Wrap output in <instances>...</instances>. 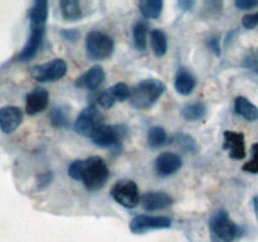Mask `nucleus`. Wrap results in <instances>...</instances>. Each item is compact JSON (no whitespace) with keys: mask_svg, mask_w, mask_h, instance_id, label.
Returning a JSON list of instances; mask_svg holds the SVG:
<instances>
[{"mask_svg":"<svg viewBox=\"0 0 258 242\" xmlns=\"http://www.w3.org/2000/svg\"><path fill=\"white\" fill-rule=\"evenodd\" d=\"M174 141H176L180 148H183L184 150L186 151H196L197 150V145L196 141L188 135H184V134H178V135L174 136Z\"/></svg>","mask_w":258,"mask_h":242,"instance_id":"nucleus-28","label":"nucleus"},{"mask_svg":"<svg viewBox=\"0 0 258 242\" xmlns=\"http://www.w3.org/2000/svg\"><path fill=\"white\" fill-rule=\"evenodd\" d=\"M105 125L103 123V115L98 111L96 106L90 105L88 107L83 108L78 115L77 120L75 121V131L81 136L91 138L92 134L97 130L100 126Z\"/></svg>","mask_w":258,"mask_h":242,"instance_id":"nucleus-7","label":"nucleus"},{"mask_svg":"<svg viewBox=\"0 0 258 242\" xmlns=\"http://www.w3.org/2000/svg\"><path fill=\"white\" fill-rule=\"evenodd\" d=\"M166 140H168V134H166L165 129L160 128V126H154L149 130L148 144L150 148H160L166 143Z\"/></svg>","mask_w":258,"mask_h":242,"instance_id":"nucleus-24","label":"nucleus"},{"mask_svg":"<svg viewBox=\"0 0 258 242\" xmlns=\"http://www.w3.org/2000/svg\"><path fill=\"white\" fill-rule=\"evenodd\" d=\"M140 203L145 211L155 212L170 207L173 204V198L165 192H149L141 197Z\"/></svg>","mask_w":258,"mask_h":242,"instance_id":"nucleus-15","label":"nucleus"},{"mask_svg":"<svg viewBox=\"0 0 258 242\" xmlns=\"http://www.w3.org/2000/svg\"><path fill=\"white\" fill-rule=\"evenodd\" d=\"M253 209H254V213H256V217L258 219V196H256L253 198Z\"/></svg>","mask_w":258,"mask_h":242,"instance_id":"nucleus-37","label":"nucleus"},{"mask_svg":"<svg viewBox=\"0 0 258 242\" xmlns=\"http://www.w3.org/2000/svg\"><path fill=\"white\" fill-rule=\"evenodd\" d=\"M112 198L122 207L133 209L139 206L141 201L138 184L130 179H121L111 189Z\"/></svg>","mask_w":258,"mask_h":242,"instance_id":"nucleus-6","label":"nucleus"},{"mask_svg":"<svg viewBox=\"0 0 258 242\" xmlns=\"http://www.w3.org/2000/svg\"><path fill=\"white\" fill-rule=\"evenodd\" d=\"M166 86L155 78L143 80L131 88L130 103L138 110H149L156 103V101L165 92Z\"/></svg>","mask_w":258,"mask_h":242,"instance_id":"nucleus-2","label":"nucleus"},{"mask_svg":"<svg viewBox=\"0 0 258 242\" xmlns=\"http://www.w3.org/2000/svg\"><path fill=\"white\" fill-rule=\"evenodd\" d=\"M239 228L226 211H217L209 219V234L212 242H233Z\"/></svg>","mask_w":258,"mask_h":242,"instance_id":"nucleus-4","label":"nucleus"},{"mask_svg":"<svg viewBox=\"0 0 258 242\" xmlns=\"http://www.w3.org/2000/svg\"><path fill=\"white\" fill-rule=\"evenodd\" d=\"M174 85H175V90L178 91L180 95L188 96L190 95L194 91V88H196L197 80L190 71L181 67L179 68L178 72H176Z\"/></svg>","mask_w":258,"mask_h":242,"instance_id":"nucleus-17","label":"nucleus"},{"mask_svg":"<svg viewBox=\"0 0 258 242\" xmlns=\"http://www.w3.org/2000/svg\"><path fill=\"white\" fill-rule=\"evenodd\" d=\"M234 110L239 116H242L244 120L249 121V123L258 120V107L243 96H239V97L236 98Z\"/></svg>","mask_w":258,"mask_h":242,"instance_id":"nucleus-18","label":"nucleus"},{"mask_svg":"<svg viewBox=\"0 0 258 242\" xmlns=\"http://www.w3.org/2000/svg\"><path fill=\"white\" fill-rule=\"evenodd\" d=\"M242 24L247 29H253L258 25V13H253V14H246L242 19Z\"/></svg>","mask_w":258,"mask_h":242,"instance_id":"nucleus-31","label":"nucleus"},{"mask_svg":"<svg viewBox=\"0 0 258 242\" xmlns=\"http://www.w3.org/2000/svg\"><path fill=\"white\" fill-rule=\"evenodd\" d=\"M48 2L38 0L32 5L29 10L30 20V34L28 37L27 43L18 54L17 59L20 62H28L33 59L38 54L42 48L43 39L45 34V23L48 19Z\"/></svg>","mask_w":258,"mask_h":242,"instance_id":"nucleus-1","label":"nucleus"},{"mask_svg":"<svg viewBox=\"0 0 258 242\" xmlns=\"http://www.w3.org/2000/svg\"><path fill=\"white\" fill-rule=\"evenodd\" d=\"M50 120L54 128L67 129L70 126V115L68 110L64 107H57L50 113Z\"/></svg>","mask_w":258,"mask_h":242,"instance_id":"nucleus-25","label":"nucleus"},{"mask_svg":"<svg viewBox=\"0 0 258 242\" xmlns=\"http://www.w3.org/2000/svg\"><path fill=\"white\" fill-rule=\"evenodd\" d=\"M193 5H194V2H180L179 3V7H181L183 9H185V10L190 9Z\"/></svg>","mask_w":258,"mask_h":242,"instance_id":"nucleus-36","label":"nucleus"},{"mask_svg":"<svg viewBox=\"0 0 258 242\" xmlns=\"http://www.w3.org/2000/svg\"><path fill=\"white\" fill-rule=\"evenodd\" d=\"M62 35L67 40H71V42H76V40L78 39V37H80V33H78L76 29H64L62 32Z\"/></svg>","mask_w":258,"mask_h":242,"instance_id":"nucleus-34","label":"nucleus"},{"mask_svg":"<svg viewBox=\"0 0 258 242\" xmlns=\"http://www.w3.org/2000/svg\"><path fill=\"white\" fill-rule=\"evenodd\" d=\"M108 90H110V92L112 93V96L115 97V100L120 101V102H122V101L127 100V98L130 97L131 90L128 88V86L123 82L116 83V85H113L112 87L108 88Z\"/></svg>","mask_w":258,"mask_h":242,"instance_id":"nucleus-26","label":"nucleus"},{"mask_svg":"<svg viewBox=\"0 0 258 242\" xmlns=\"http://www.w3.org/2000/svg\"><path fill=\"white\" fill-rule=\"evenodd\" d=\"M224 150H228L229 156L236 160H242L246 156V140L242 133L224 131Z\"/></svg>","mask_w":258,"mask_h":242,"instance_id":"nucleus-11","label":"nucleus"},{"mask_svg":"<svg viewBox=\"0 0 258 242\" xmlns=\"http://www.w3.org/2000/svg\"><path fill=\"white\" fill-rule=\"evenodd\" d=\"M113 40L110 35L98 30L90 32L86 37V52L91 60H102L110 57L113 52Z\"/></svg>","mask_w":258,"mask_h":242,"instance_id":"nucleus-5","label":"nucleus"},{"mask_svg":"<svg viewBox=\"0 0 258 242\" xmlns=\"http://www.w3.org/2000/svg\"><path fill=\"white\" fill-rule=\"evenodd\" d=\"M150 44L156 57H164L168 52V37L161 29H153L150 32Z\"/></svg>","mask_w":258,"mask_h":242,"instance_id":"nucleus-19","label":"nucleus"},{"mask_svg":"<svg viewBox=\"0 0 258 242\" xmlns=\"http://www.w3.org/2000/svg\"><path fill=\"white\" fill-rule=\"evenodd\" d=\"M105 71L101 66H93L87 72L81 75L76 81V86L81 88H86L88 91H96L103 82H105Z\"/></svg>","mask_w":258,"mask_h":242,"instance_id":"nucleus-16","label":"nucleus"},{"mask_svg":"<svg viewBox=\"0 0 258 242\" xmlns=\"http://www.w3.org/2000/svg\"><path fill=\"white\" fill-rule=\"evenodd\" d=\"M23 121V111L15 106H5L0 108V130L4 134H12Z\"/></svg>","mask_w":258,"mask_h":242,"instance_id":"nucleus-13","label":"nucleus"},{"mask_svg":"<svg viewBox=\"0 0 258 242\" xmlns=\"http://www.w3.org/2000/svg\"><path fill=\"white\" fill-rule=\"evenodd\" d=\"M125 131L122 130L121 126H111V125H102L92 134L91 140L95 145L100 148H115L120 145L121 140L123 139Z\"/></svg>","mask_w":258,"mask_h":242,"instance_id":"nucleus-10","label":"nucleus"},{"mask_svg":"<svg viewBox=\"0 0 258 242\" xmlns=\"http://www.w3.org/2000/svg\"><path fill=\"white\" fill-rule=\"evenodd\" d=\"M163 0H144L139 3V9L146 19H156L163 12Z\"/></svg>","mask_w":258,"mask_h":242,"instance_id":"nucleus-21","label":"nucleus"},{"mask_svg":"<svg viewBox=\"0 0 258 242\" xmlns=\"http://www.w3.org/2000/svg\"><path fill=\"white\" fill-rule=\"evenodd\" d=\"M209 47L216 52V54H221V48H219L218 40L217 39H212L211 42H209Z\"/></svg>","mask_w":258,"mask_h":242,"instance_id":"nucleus-35","label":"nucleus"},{"mask_svg":"<svg viewBox=\"0 0 258 242\" xmlns=\"http://www.w3.org/2000/svg\"><path fill=\"white\" fill-rule=\"evenodd\" d=\"M131 232L133 233H145L153 229H163L171 227V219L165 216H150V214H139L130 221Z\"/></svg>","mask_w":258,"mask_h":242,"instance_id":"nucleus-9","label":"nucleus"},{"mask_svg":"<svg viewBox=\"0 0 258 242\" xmlns=\"http://www.w3.org/2000/svg\"><path fill=\"white\" fill-rule=\"evenodd\" d=\"M97 102L101 107L110 108L115 105L116 100L112 96V93L110 92V90H106V91H102V92L97 96Z\"/></svg>","mask_w":258,"mask_h":242,"instance_id":"nucleus-29","label":"nucleus"},{"mask_svg":"<svg viewBox=\"0 0 258 242\" xmlns=\"http://www.w3.org/2000/svg\"><path fill=\"white\" fill-rule=\"evenodd\" d=\"M207 113V106L203 102H194L189 103L185 107L181 110V117L186 121H199L206 116Z\"/></svg>","mask_w":258,"mask_h":242,"instance_id":"nucleus-22","label":"nucleus"},{"mask_svg":"<svg viewBox=\"0 0 258 242\" xmlns=\"http://www.w3.org/2000/svg\"><path fill=\"white\" fill-rule=\"evenodd\" d=\"M49 102V93L45 88L37 87L29 92L25 98V111L28 115L34 116L47 108Z\"/></svg>","mask_w":258,"mask_h":242,"instance_id":"nucleus-14","label":"nucleus"},{"mask_svg":"<svg viewBox=\"0 0 258 242\" xmlns=\"http://www.w3.org/2000/svg\"><path fill=\"white\" fill-rule=\"evenodd\" d=\"M234 5L241 10H251L258 7V0H236Z\"/></svg>","mask_w":258,"mask_h":242,"instance_id":"nucleus-32","label":"nucleus"},{"mask_svg":"<svg viewBox=\"0 0 258 242\" xmlns=\"http://www.w3.org/2000/svg\"><path fill=\"white\" fill-rule=\"evenodd\" d=\"M62 15L66 20L76 22L81 18V4L77 0H62L59 3Z\"/></svg>","mask_w":258,"mask_h":242,"instance_id":"nucleus-23","label":"nucleus"},{"mask_svg":"<svg viewBox=\"0 0 258 242\" xmlns=\"http://www.w3.org/2000/svg\"><path fill=\"white\" fill-rule=\"evenodd\" d=\"M181 166H183V160L180 156L175 153H170V151L161 153L155 160L156 173L160 176L173 175Z\"/></svg>","mask_w":258,"mask_h":242,"instance_id":"nucleus-12","label":"nucleus"},{"mask_svg":"<svg viewBox=\"0 0 258 242\" xmlns=\"http://www.w3.org/2000/svg\"><path fill=\"white\" fill-rule=\"evenodd\" d=\"M50 182H52V173L50 171H45V173L40 174L39 178H38V187L39 188H44Z\"/></svg>","mask_w":258,"mask_h":242,"instance_id":"nucleus-33","label":"nucleus"},{"mask_svg":"<svg viewBox=\"0 0 258 242\" xmlns=\"http://www.w3.org/2000/svg\"><path fill=\"white\" fill-rule=\"evenodd\" d=\"M67 73V65L60 58H55L43 65L33 66L30 68V76L38 82H55L63 78Z\"/></svg>","mask_w":258,"mask_h":242,"instance_id":"nucleus-8","label":"nucleus"},{"mask_svg":"<svg viewBox=\"0 0 258 242\" xmlns=\"http://www.w3.org/2000/svg\"><path fill=\"white\" fill-rule=\"evenodd\" d=\"M244 171L251 174H258V143L252 145V159L247 161L243 166H242Z\"/></svg>","mask_w":258,"mask_h":242,"instance_id":"nucleus-27","label":"nucleus"},{"mask_svg":"<svg viewBox=\"0 0 258 242\" xmlns=\"http://www.w3.org/2000/svg\"><path fill=\"white\" fill-rule=\"evenodd\" d=\"M110 176V170L103 160L100 156H91L86 159L83 163V171L81 182L85 184L86 188L91 192L98 191L102 188Z\"/></svg>","mask_w":258,"mask_h":242,"instance_id":"nucleus-3","label":"nucleus"},{"mask_svg":"<svg viewBox=\"0 0 258 242\" xmlns=\"http://www.w3.org/2000/svg\"><path fill=\"white\" fill-rule=\"evenodd\" d=\"M148 34H149V23L146 20H140L134 27V44L139 52H144L148 47Z\"/></svg>","mask_w":258,"mask_h":242,"instance_id":"nucleus-20","label":"nucleus"},{"mask_svg":"<svg viewBox=\"0 0 258 242\" xmlns=\"http://www.w3.org/2000/svg\"><path fill=\"white\" fill-rule=\"evenodd\" d=\"M83 163L85 160H75L68 168V175L75 180H81L83 171Z\"/></svg>","mask_w":258,"mask_h":242,"instance_id":"nucleus-30","label":"nucleus"}]
</instances>
